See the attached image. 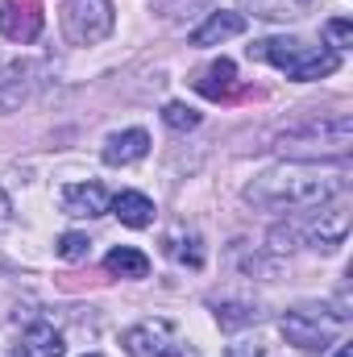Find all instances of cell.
Returning <instances> with one entry per match:
<instances>
[{"mask_svg":"<svg viewBox=\"0 0 353 357\" xmlns=\"http://www.w3.org/2000/svg\"><path fill=\"white\" fill-rule=\"evenodd\" d=\"M104 270L117 274V278H146L150 274V258L142 250H133V245H121V250H112L104 258Z\"/></svg>","mask_w":353,"mask_h":357,"instance_id":"obj_16","label":"cell"},{"mask_svg":"<svg viewBox=\"0 0 353 357\" xmlns=\"http://www.w3.org/2000/svg\"><path fill=\"white\" fill-rule=\"evenodd\" d=\"M108 191L100 183H71L63 187V212L75 216V220H91V216H104L108 212Z\"/></svg>","mask_w":353,"mask_h":357,"instance_id":"obj_10","label":"cell"},{"mask_svg":"<svg viewBox=\"0 0 353 357\" xmlns=\"http://www.w3.org/2000/svg\"><path fill=\"white\" fill-rule=\"evenodd\" d=\"M345 237H350V204H345V195H341V199H333V204L312 208L308 220L287 225V229H274V233H270V250H274V254H283V250H299V245H312V250H337Z\"/></svg>","mask_w":353,"mask_h":357,"instance_id":"obj_4","label":"cell"},{"mask_svg":"<svg viewBox=\"0 0 353 357\" xmlns=\"http://www.w3.org/2000/svg\"><path fill=\"white\" fill-rule=\"evenodd\" d=\"M200 4H212V0H175L171 8H175V13H187V8H200Z\"/></svg>","mask_w":353,"mask_h":357,"instance_id":"obj_22","label":"cell"},{"mask_svg":"<svg viewBox=\"0 0 353 357\" xmlns=\"http://www.w3.org/2000/svg\"><path fill=\"white\" fill-rule=\"evenodd\" d=\"M121 345H125L129 357H183L187 354V337L179 333V324L163 320V316H150V320H137L133 328H125Z\"/></svg>","mask_w":353,"mask_h":357,"instance_id":"obj_7","label":"cell"},{"mask_svg":"<svg viewBox=\"0 0 353 357\" xmlns=\"http://www.w3.org/2000/svg\"><path fill=\"white\" fill-rule=\"evenodd\" d=\"M350 146H353V121L345 112L295 125L274 142V150H283L291 162H350Z\"/></svg>","mask_w":353,"mask_h":357,"instance_id":"obj_2","label":"cell"},{"mask_svg":"<svg viewBox=\"0 0 353 357\" xmlns=\"http://www.w3.org/2000/svg\"><path fill=\"white\" fill-rule=\"evenodd\" d=\"M341 324H345V316L333 312V307H324V303H299V307L283 312V320H278L287 345H295V349H303V354L329 349V345L337 341Z\"/></svg>","mask_w":353,"mask_h":357,"instance_id":"obj_5","label":"cell"},{"mask_svg":"<svg viewBox=\"0 0 353 357\" xmlns=\"http://www.w3.org/2000/svg\"><path fill=\"white\" fill-rule=\"evenodd\" d=\"M333 357H353V345H341V349H337Z\"/></svg>","mask_w":353,"mask_h":357,"instance_id":"obj_23","label":"cell"},{"mask_svg":"<svg viewBox=\"0 0 353 357\" xmlns=\"http://www.w3.org/2000/svg\"><path fill=\"white\" fill-rule=\"evenodd\" d=\"M112 216L121 220V225H129V229H150L154 225V199L150 195H142V191H121V195H112Z\"/></svg>","mask_w":353,"mask_h":357,"instance_id":"obj_13","label":"cell"},{"mask_svg":"<svg viewBox=\"0 0 353 357\" xmlns=\"http://www.w3.org/2000/svg\"><path fill=\"white\" fill-rule=\"evenodd\" d=\"M195 91L208 96V100H229V96L237 91V67H233L229 59L208 63V67L195 75Z\"/></svg>","mask_w":353,"mask_h":357,"instance_id":"obj_14","label":"cell"},{"mask_svg":"<svg viewBox=\"0 0 353 357\" xmlns=\"http://www.w3.org/2000/svg\"><path fill=\"white\" fill-rule=\"evenodd\" d=\"M117 8L112 0H63V38L71 46H96L112 33Z\"/></svg>","mask_w":353,"mask_h":357,"instance_id":"obj_6","label":"cell"},{"mask_svg":"<svg viewBox=\"0 0 353 357\" xmlns=\"http://www.w3.org/2000/svg\"><path fill=\"white\" fill-rule=\"evenodd\" d=\"M241 8L262 21H299L312 8V0H241Z\"/></svg>","mask_w":353,"mask_h":357,"instance_id":"obj_15","label":"cell"},{"mask_svg":"<svg viewBox=\"0 0 353 357\" xmlns=\"http://www.w3.org/2000/svg\"><path fill=\"white\" fill-rule=\"evenodd\" d=\"M216 320H220L225 328H237V324H258L262 312L250 307V303H216Z\"/></svg>","mask_w":353,"mask_h":357,"instance_id":"obj_18","label":"cell"},{"mask_svg":"<svg viewBox=\"0 0 353 357\" xmlns=\"http://www.w3.org/2000/svg\"><path fill=\"white\" fill-rule=\"evenodd\" d=\"M163 121H167L175 133H187V129H195V125H200V112H195L191 104H183V100H171V104L163 108Z\"/></svg>","mask_w":353,"mask_h":357,"instance_id":"obj_19","label":"cell"},{"mask_svg":"<svg viewBox=\"0 0 353 357\" xmlns=\"http://www.w3.org/2000/svg\"><path fill=\"white\" fill-rule=\"evenodd\" d=\"M167 254H171L175 262H183V266H191V270L204 266V250H200V237H195V233H187V241H183L179 233H167Z\"/></svg>","mask_w":353,"mask_h":357,"instance_id":"obj_17","label":"cell"},{"mask_svg":"<svg viewBox=\"0 0 353 357\" xmlns=\"http://www.w3.org/2000/svg\"><path fill=\"white\" fill-rule=\"evenodd\" d=\"M350 191V162H337L333 171L324 162H278L254 183H246V204L262 212H312L320 204H333Z\"/></svg>","mask_w":353,"mask_h":357,"instance_id":"obj_1","label":"cell"},{"mask_svg":"<svg viewBox=\"0 0 353 357\" xmlns=\"http://www.w3.org/2000/svg\"><path fill=\"white\" fill-rule=\"evenodd\" d=\"M150 154V133L146 129H121V133H112L108 142H104V150H100V158L108 162V167H133V162H142Z\"/></svg>","mask_w":353,"mask_h":357,"instance_id":"obj_9","label":"cell"},{"mask_svg":"<svg viewBox=\"0 0 353 357\" xmlns=\"http://www.w3.org/2000/svg\"><path fill=\"white\" fill-rule=\"evenodd\" d=\"M250 59H262L270 67L287 71L291 79L299 84H312V79H324L341 67V54L329 50V46H312V42H299V38H262L250 46Z\"/></svg>","mask_w":353,"mask_h":357,"instance_id":"obj_3","label":"cell"},{"mask_svg":"<svg viewBox=\"0 0 353 357\" xmlns=\"http://www.w3.org/2000/svg\"><path fill=\"white\" fill-rule=\"evenodd\" d=\"M324 38H329V50H350L353 46V21L350 17H333V21H324Z\"/></svg>","mask_w":353,"mask_h":357,"instance_id":"obj_20","label":"cell"},{"mask_svg":"<svg viewBox=\"0 0 353 357\" xmlns=\"http://www.w3.org/2000/svg\"><path fill=\"white\" fill-rule=\"evenodd\" d=\"M13 354H17V357H63V354H67V345H63V337H59V328H54V324L38 320V324H29V328L17 337Z\"/></svg>","mask_w":353,"mask_h":357,"instance_id":"obj_11","label":"cell"},{"mask_svg":"<svg viewBox=\"0 0 353 357\" xmlns=\"http://www.w3.org/2000/svg\"><path fill=\"white\" fill-rule=\"evenodd\" d=\"M246 33V13H208V21L200 29H191V46H220L229 38Z\"/></svg>","mask_w":353,"mask_h":357,"instance_id":"obj_12","label":"cell"},{"mask_svg":"<svg viewBox=\"0 0 353 357\" xmlns=\"http://www.w3.org/2000/svg\"><path fill=\"white\" fill-rule=\"evenodd\" d=\"M88 250H91V241L84 233H63V237H59V258H63V262H84Z\"/></svg>","mask_w":353,"mask_h":357,"instance_id":"obj_21","label":"cell"},{"mask_svg":"<svg viewBox=\"0 0 353 357\" xmlns=\"http://www.w3.org/2000/svg\"><path fill=\"white\" fill-rule=\"evenodd\" d=\"M42 0H0V38L8 42H33L42 33Z\"/></svg>","mask_w":353,"mask_h":357,"instance_id":"obj_8","label":"cell"},{"mask_svg":"<svg viewBox=\"0 0 353 357\" xmlns=\"http://www.w3.org/2000/svg\"><path fill=\"white\" fill-rule=\"evenodd\" d=\"M84 357H100V354H84Z\"/></svg>","mask_w":353,"mask_h":357,"instance_id":"obj_24","label":"cell"}]
</instances>
